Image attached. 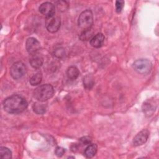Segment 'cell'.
<instances>
[{
	"mask_svg": "<svg viewBox=\"0 0 159 159\" xmlns=\"http://www.w3.org/2000/svg\"><path fill=\"white\" fill-rule=\"evenodd\" d=\"M3 108L9 114H19L24 112L28 106L25 98L20 95L14 94L6 98L3 101Z\"/></svg>",
	"mask_w": 159,
	"mask_h": 159,
	"instance_id": "6da1fadb",
	"label": "cell"
},
{
	"mask_svg": "<svg viewBox=\"0 0 159 159\" xmlns=\"http://www.w3.org/2000/svg\"><path fill=\"white\" fill-rule=\"evenodd\" d=\"M43 58L39 53H35L31 55L29 60V63L30 65L35 69H38L40 68L43 64Z\"/></svg>",
	"mask_w": 159,
	"mask_h": 159,
	"instance_id": "8fae6325",
	"label": "cell"
},
{
	"mask_svg": "<svg viewBox=\"0 0 159 159\" xmlns=\"http://www.w3.org/2000/svg\"><path fill=\"white\" fill-rule=\"evenodd\" d=\"M98 147L96 144H89L85 148L84 152V155L88 158H93L96 153Z\"/></svg>",
	"mask_w": 159,
	"mask_h": 159,
	"instance_id": "7c38bea8",
	"label": "cell"
},
{
	"mask_svg": "<svg viewBox=\"0 0 159 159\" xmlns=\"http://www.w3.org/2000/svg\"><path fill=\"white\" fill-rule=\"evenodd\" d=\"M32 109L34 112L37 114H43L46 112L47 105L42 103V102H35L32 106Z\"/></svg>",
	"mask_w": 159,
	"mask_h": 159,
	"instance_id": "5bb4252c",
	"label": "cell"
},
{
	"mask_svg": "<svg viewBox=\"0 0 159 159\" xmlns=\"http://www.w3.org/2000/svg\"><path fill=\"white\" fill-rule=\"evenodd\" d=\"M142 110L146 116H150L155 111V108L150 102L147 101L143 103L142 106Z\"/></svg>",
	"mask_w": 159,
	"mask_h": 159,
	"instance_id": "e0dca14e",
	"label": "cell"
},
{
	"mask_svg": "<svg viewBox=\"0 0 159 159\" xmlns=\"http://www.w3.org/2000/svg\"><path fill=\"white\" fill-rule=\"evenodd\" d=\"M65 149L61 147H57L55 150V153L58 157H62L65 153Z\"/></svg>",
	"mask_w": 159,
	"mask_h": 159,
	"instance_id": "cb8c5ba5",
	"label": "cell"
},
{
	"mask_svg": "<svg viewBox=\"0 0 159 159\" xmlns=\"http://www.w3.org/2000/svg\"><path fill=\"white\" fill-rule=\"evenodd\" d=\"M80 142L81 144L86 145H89L91 143V138L88 137V136H85V137H83L80 139Z\"/></svg>",
	"mask_w": 159,
	"mask_h": 159,
	"instance_id": "603a6c76",
	"label": "cell"
},
{
	"mask_svg": "<svg viewBox=\"0 0 159 159\" xmlns=\"http://www.w3.org/2000/svg\"><path fill=\"white\" fill-rule=\"evenodd\" d=\"M104 39V35L102 33H98L91 38L90 40V45L94 48H100L103 45Z\"/></svg>",
	"mask_w": 159,
	"mask_h": 159,
	"instance_id": "30bf717a",
	"label": "cell"
},
{
	"mask_svg": "<svg viewBox=\"0 0 159 159\" xmlns=\"http://www.w3.org/2000/svg\"><path fill=\"white\" fill-rule=\"evenodd\" d=\"M56 6H57L58 9L61 12L66 11L68 7V5L67 2L66 1H58L56 2Z\"/></svg>",
	"mask_w": 159,
	"mask_h": 159,
	"instance_id": "44dd1931",
	"label": "cell"
},
{
	"mask_svg": "<svg viewBox=\"0 0 159 159\" xmlns=\"http://www.w3.org/2000/svg\"><path fill=\"white\" fill-rule=\"evenodd\" d=\"M65 50L62 47H58L56 48L53 52V55L58 58H63L65 57Z\"/></svg>",
	"mask_w": 159,
	"mask_h": 159,
	"instance_id": "ffe728a7",
	"label": "cell"
},
{
	"mask_svg": "<svg viewBox=\"0 0 159 159\" xmlns=\"http://www.w3.org/2000/svg\"><path fill=\"white\" fill-rule=\"evenodd\" d=\"M0 157L2 159H10L12 158V152L6 147H1Z\"/></svg>",
	"mask_w": 159,
	"mask_h": 159,
	"instance_id": "ac0fdd59",
	"label": "cell"
},
{
	"mask_svg": "<svg viewBox=\"0 0 159 159\" xmlns=\"http://www.w3.org/2000/svg\"><path fill=\"white\" fill-rule=\"evenodd\" d=\"M124 6V1H116V11L117 13L121 12Z\"/></svg>",
	"mask_w": 159,
	"mask_h": 159,
	"instance_id": "7402d4cb",
	"label": "cell"
},
{
	"mask_svg": "<svg viewBox=\"0 0 159 159\" xmlns=\"http://www.w3.org/2000/svg\"><path fill=\"white\" fill-rule=\"evenodd\" d=\"M80 75V71L78 69L74 66L69 67L66 71V75L69 80H76Z\"/></svg>",
	"mask_w": 159,
	"mask_h": 159,
	"instance_id": "4fadbf2b",
	"label": "cell"
},
{
	"mask_svg": "<svg viewBox=\"0 0 159 159\" xmlns=\"http://www.w3.org/2000/svg\"><path fill=\"white\" fill-rule=\"evenodd\" d=\"M83 85L87 89H91L94 84V79L91 75H87L83 78Z\"/></svg>",
	"mask_w": 159,
	"mask_h": 159,
	"instance_id": "2e32d148",
	"label": "cell"
},
{
	"mask_svg": "<svg viewBox=\"0 0 159 159\" xmlns=\"http://www.w3.org/2000/svg\"><path fill=\"white\" fill-rule=\"evenodd\" d=\"M132 68L137 73L142 75H146L150 72L152 65L147 59H139L133 63Z\"/></svg>",
	"mask_w": 159,
	"mask_h": 159,
	"instance_id": "277c9868",
	"label": "cell"
},
{
	"mask_svg": "<svg viewBox=\"0 0 159 159\" xmlns=\"http://www.w3.org/2000/svg\"><path fill=\"white\" fill-rule=\"evenodd\" d=\"M93 23V15L91 10L86 9L80 14L78 20V25L80 28L83 30L91 28Z\"/></svg>",
	"mask_w": 159,
	"mask_h": 159,
	"instance_id": "3957f363",
	"label": "cell"
},
{
	"mask_svg": "<svg viewBox=\"0 0 159 159\" xmlns=\"http://www.w3.org/2000/svg\"><path fill=\"white\" fill-rule=\"evenodd\" d=\"M60 19L57 16H53L50 17H47L46 19V28L50 33L57 32L60 27Z\"/></svg>",
	"mask_w": 159,
	"mask_h": 159,
	"instance_id": "8992f818",
	"label": "cell"
},
{
	"mask_svg": "<svg viewBox=\"0 0 159 159\" xmlns=\"http://www.w3.org/2000/svg\"><path fill=\"white\" fill-rule=\"evenodd\" d=\"M42 80V76L41 73H37L34 75L30 79V84L32 86H37L39 84Z\"/></svg>",
	"mask_w": 159,
	"mask_h": 159,
	"instance_id": "d6986e66",
	"label": "cell"
},
{
	"mask_svg": "<svg viewBox=\"0 0 159 159\" xmlns=\"http://www.w3.org/2000/svg\"><path fill=\"white\" fill-rule=\"evenodd\" d=\"M39 12L45 16L47 18L55 16V6L50 2H45L42 3L39 7Z\"/></svg>",
	"mask_w": 159,
	"mask_h": 159,
	"instance_id": "ba28073f",
	"label": "cell"
},
{
	"mask_svg": "<svg viewBox=\"0 0 159 159\" xmlns=\"http://www.w3.org/2000/svg\"><path fill=\"white\" fill-rule=\"evenodd\" d=\"M54 94L53 87L50 84H45L36 88L33 96L35 99L40 102H44L50 99Z\"/></svg>",
	"mask_w": 159,
	"mask_h": 159,
	"instance_id": "7a4b0ae2",
	"label": "cell"
},
{
	"mask_svg": "<svg viewBox=\"0 0 159 159\" xmlns=\"http://www.w3.org/2000/svg\"><path fill=\"white\" fill-rule=\"evenodd\" d=\"M25 48L27 52L32 55L38 53L40 50V43L35 38L29 37L25 42Z\"/></svg>",
	"mask_w": 159,
	"mask_h": 159,
	"instance_id": "52a82bcc",
	"label": "cell"
},
{
	"mask_svg": "<svg viewBox=\"0 0 159 159\" xmlns=\"http://www.w3.org/2000/svg\"><path fill=\"white\" fill-rule=\"evenodd\" d=\"M94 31L92 28H89L86 30H83V31L80 34L79 38L82 41H86L91 40L93 37Z\"/></svg>",
	"mask_w": 159,
	"mask_h": 159,
	"instance_id": "9a60e30c",
	"label": "cell"
},
{
	"mask_svg": "<svg viewBox=\"0 0 159 159\" xmlns=\"http://www.w3.org/2000/svg\"><path fill=\"white\" fill-rule=\"evenodd\" d=\"M150 132L147 129H143L139 132L133 139V145L135 147L144 144L149 137Z\"/></svg>",
	"mask_w": 159,
	"mask_h": 159,
	"instance_id": "9c48e42d",
	"label": "cell"
},
{
	"mask_svg": "<svg viewBox=\"0 0 159 159\" xmlns=\"http://www.w3.org/2000/svg\"><path fill=\"white\" fill-rule=\"evenodd\" d=\"M25 71V65L21 61L14 63L10 68V75L14 80H19L23 77Z\"/></svg>",
	"mask_w": 159,
	"mask_h": 159,
	"instance_id": "5b68a950",
	"label": "cell"
}]
</instances>
